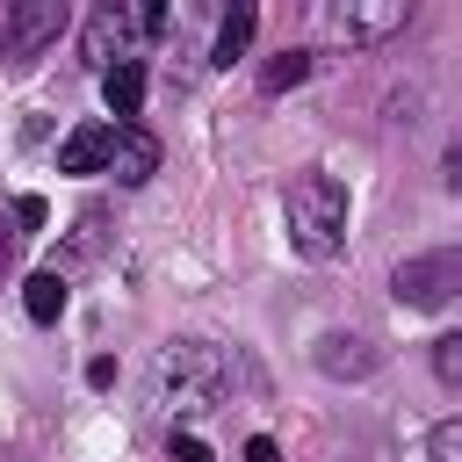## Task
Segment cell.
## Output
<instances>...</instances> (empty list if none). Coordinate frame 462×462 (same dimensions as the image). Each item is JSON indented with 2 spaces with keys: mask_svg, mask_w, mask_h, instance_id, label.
<instances>
[{
  "mask_svg": "<svg viewBox=\"0 0 462 462\" xmlns=\"http://www.w3.org/2000/svg\"><path fill=\"white\" fill-rule=\"evenodd\" d=\"M224 383H231V368H224V354L217 346H202V339H166L159 346V361H152V390H159V404L166 411H217L224 404Z\"/></svg>",
  "mask_w": 462,
  "mask_h": 462,
  "instance_id": "6da1fadb",
  "label": "cell"
},
{
  "mask_svg": "<svg viewBox=\"0 0 462 462\" xmlns=\"http://www.w3.org/2000/svg\"><path fill=\"white\" fill-rule=\"evenodd\" d=\"M282 209H289V245L303 260H332L346 245V188L332 173H296Z\"/></svg>",
  "mask_w": 462,
  "mask_h": 462,
  "instance_id": "7a4b0ae2",
  "label": "cell"
},
{
  "mask_svg": "<svg viewBox=\"0 0 462 462\" xmlns=\"http://www.w3.org/2000/svg\"><path fill=\"white\" fill-rule=\"evenodd\" d=\"M65 29H72V7H65V0H14V7L0 14V58H7V65H29V58H43Z\"/></svg>",
  "mask_w": 462,
  "mask_h": 462,
  "instance_id": "3957f363",
  "label": "cell"
},
{
  "mask_svg": "<svg viewBox=\"0 0 462 462\" xmlns=\"http://www.w3.org/2000/svg\"><path fill=\"white\" fill-rule=\"evenodd\" d=\"M455 289H462V253L455 245L419 253V260H397V274H390V296L404 310H440V303H455Z\"/></svg>",
  "mask_w": 462,
  "mask_h": 462,
  "instance_id": "277c9868",
  "label": "cell"
},
{
  "mask_svg": "<svg viewBox=\"0 0 462 462\" xmlns=\"http://www.w3.org/2000/svg\"><path fill=\"white\" fill-rule=\"evenodd\" d=\"M404 22H411V0H346V7H332V29L346 43H383Z\"/></svg>",
  "mask_w": 462,
  "mask_h": 462,
  "instance_id": "5b68a950",
  "label": "cell"
},
{
  "mask_svg": "<svg viewBox=\"0 0 462 462\" xmlns=\"http://www.w3.org/2000/svg\"><path fill=\"white\" fill-rule=\"evenodd\" d=\"M101 173H116L123 188H144L159 173V137L144 123H116V144H108V166Z\"/></svg>",
  "mask_w": 462,
  "mask_h": 462,
  "instance_id": "8992f818",
  "label": "cell"
},
{
  "mask_svg": "<svg viewBox=\"0 0 462 462\" xmlns=\"http://www.w3.org/2000/svg\"><path fill=\"white\" fill-rule=\"evenodd\" d=\"M310 361H318L325 375H339V383H361V375H375V368H383V354H375L368 339H354V332H325Z\"/></svg>",
  "mask_w": 462,
  "mask_h": 462,
  "instance_id": "52a82bcc",
  "label": "cell"
},
{
  "mask_svg": "<svg viewBox=\"0 0 462 462\" xmlns=\"http://www.w3.org/2000/svg\"><path fill=\"white\" fill-rule=\"evenodd\" d=\"M123 43H130V14H123V7H94V14H87V43H79V58H87L94 72H108V65L123 58Z\"/></svg>",
  "mask_w": 462,
  "mask_h": 462,
  "instance_id": "ba28073f",
  "label": "cell"
},
{
  "mask_svg": "<svg viewBox=\"0 0 462 462\" xmlns=\"http://www.w3.org/2000/svg\"><path fill=\"white\" fill-rule=\"evenodd\" d=\"M144 87H152V72H144V58H116V65L101 72V94H108V116H116V123H137V108H144Z\"/></svg>",
  "mask_w": 462,
  "mask_h": 462,
  "instance_id": "9c48e42d",
  "label": "cell"
},
{
  "mask_svg": "<svg viewBox=\"0 0 462 462\" xmlns=\"http://www.w3.org/2000/svg\"><path fill=\"white\" fill-rule=\"evenodd\" d=\"M108 144H116V123H79L58 144V173H101L108 166Z\"/></svg>",
  "mask_w": 462,
  "mask_h": 462,
  "instance_id": "30bf717a",
  "label": "cell"
},
{
  "mask_svg": "<svg viewBox=\"0 0 462 462\" xmlns=\"http://www.w3.org/2000/svg\"><path fill=\"white\" fill-rule=\"evenodd\" d=\"M101 245H108V209H101V202H87V209H79V231L65 238V253H58V267H51V274L65 282L72 267H87V260H101Z\"/></svg>",
  "mask_w": 462,
  "mask_h": 462,
  "instance_id": "8fae6325",
  "label": "cell"
},
{
  "mask_svg": "<svg viewBox=\"0 0 462 462\" xmlns=\"http://www.w3.org/2000/svg\"><path fill=\"white\" fill-rule=\"evenodd\" d=\"M253 29H260V7H253V0H238V7H231V14L217 22V51H209V58H217V65H231V58H245V43H253Z\"/></svg>",
  "mask_w": 462,
  "mask_h": 462,
  "instance_id": "7c38bea8",
  "label": "cell"
},
{
  "mask_svg": "<svg viewBox=\"0 0 462 462\" xmlns=\"http://www.w3.org/2000/svg\"><path fill=\"white\" fill-rule=\"evenodd\" d=\"M310 65H318V58H310L303 43H289V51H274V58L260 65V94H289V87H303V79H310Z\"/></svg>",
  "mask_w": 462,
  "mask_h": 462,
  "instance_id": "4fadbf2b",
  "label": "cell"
},
{
  "mask_svg": "<svg viewBox=\"0 0 462 462\" xmlns=\"http://www.w3.org/2000/svg\"><path fill=\"white\" fill-rule=\"evenodd\" d=\"M22 310H29L36 325H58V318H65V282H58L51 267L29 274V282H22Z\"/></svg>",
  "mask_w": 462,
  "mask_h": 462,
  "instance_id": "5bb4252c",
  "label": "cell"
},
{
  "mask_svg": "<svg viewBox=\"0 0 462 462\" xmlns=\"http://www.w3.org/2000/svg\"><path fill=\"white\" fill-rule=\"evenodd\" d=\"M433 375H440L448 390L462 383V332H440V339H433Z\"/></svg>",
  "mask_w": 462,
  "mask_h": 462,
  "instance_id": "9a60e30c",
  "label": "cell"
},
{
  "mask_svg": "<svg viewBox=\"0 0 462 462\" xmlns=\"http://www.w3.org/2000/svg\"><path fill=\"white\" fill-rule=\"evenodd\" d=\"M426 455H433V462H462V419H440V426L426 433Z\"/></svg>",
  "mask_w": 462,
  "mask_h": 462,
  "instance_id": "2e32d148",
  "label": "cell"
},
{
  "mask_svg": "<svg viewBox=\"0 0 462 462\" xmlns=\"http://www.w3.org/2000/svg\"><path fill=\"white\" fill-rule=\"evenodd\" d=\"M166 462H217L202 433H166Z\"/></svg>",
  "mask_w": 462,
  "mask_h": 462,
  "instance_id": "e0dca14e",
  "label": "cell"
},
{
  "mask_svg": "<svg viewBox=\"0 0 462 462\" xmlns=\"http://www.w3.org/2000/svg\"><path fill=\"white\" fill-rule=\"evenodd\" d=\"M14 224H22V231H43V224H51V202H43V195H14Z\"/></svg>",
  "mask_w": 462,
  "mask_h": 462,
  "instance_id": "ac0fdd59",
  "label": "cell"
},
{
  "mask_svg": "<svg viewBox=\"0 0 462 462\" xmlns=\"http://www.w3.org/2000/svg\"><path fill=\"white\" fill-rule=\"evenodd\" d=\"M130 29H137V36H166V29H173V14L152 0V7H137V14H130Z\"/></svg>",
  "mask_w": 462,
  "mask_h": 462,
  "instance_id": "d6986e66",
  "label": "cell"
},
{
  "mask_svg": "<svg viewBox=\"0 0 462 462\" xmlns=\"http://www.w3.org/2000/svg\"><path fill=\"white\" fill-rule=\"evenodd\" d=\"M87 383H94V390H116V361L94 354V361H87Z\"/></svg>",
  "mask_w": 462,
  "mask_h": 462,
  "instance_id": "ffe728a7",
  "label": "cell"
},
{
  "mask_svg": "<svg viewBox=\"0 0 462 462\" xmlns=\"http://www.w3.org/2000/svg\"><path fill=\"white\" fill-rule=\"evenodd\" d=\"M245 462H282V448H274L267 433H253V440H245Z\"/></svg>",
  "mask_w": 462,
  "mask_h": 462,
  "instance_id": "44dd1931",
  "label": "cell"
},
{
  "mask_svg": "<svg viewBox=\"0 0 462 462\" xmlns=\"http://www.w3.org/2000/svg\"><path fill=\"white\" fill-rule=\"evenodd\" d=\"M7 267H14V231L0 224V274H7Z\"/></svg>",
  "mask_w": 462,
  "mask_h": 462,
  "instance_id": "7402d4cb",
  "label": "cell"
}]
</instances>
